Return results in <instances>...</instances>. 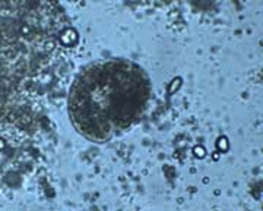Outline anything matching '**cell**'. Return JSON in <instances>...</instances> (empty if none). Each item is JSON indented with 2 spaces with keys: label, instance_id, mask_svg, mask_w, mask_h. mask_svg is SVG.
I'll return each mask as SVG.
<instances>
[{
  "label": "cell",
  "instance_id": "obj_2",
  "mask_svg": "<svg viewBox=\"0 0 263 211\" xmlns=\"http://www.w3.org/2000/svg\"><path fill=\"white\" fill-rule=\"evenodd\" d=\"M194 155H196V157H203V155H205V148L200 147V145L194 147Z\"/></svg>",
  "mask_w": 263,
  "mask_h": 211
},
{
  "label": "cell",
  "instance_id": "obj_3",
  "mask_svg": "<svg viewBox=\"0 0 263 211\" xmlns=\"http://www.w3.org/2000/svg\"><path fill=\"white\" fill-rule=\"evenodd\" d=\"M180 82H181V79H180V78H175V79L172 81V85L170 86V92H174V91H175V88H177V86H180Z\"/></svg>",
  "mask_w": 263,
  "mask_h": 211
},
{
  "label": "cell",
  "instance_id": "obj_1",
  "mask_svg": "<svg viewBox=\"0 0 263 211\" xmlns=\"http://www.w3.org/2000/svg\"><path fill=\"white\" fill-rule=\"evenodd\" d=\"M216 145H218V148L221 151H227L228 150V139L225 138V136H221L218 139V142H216Z\"/></svg>",
  "mask_w": 263,
  "mask_h": 211
}]
</instances>
